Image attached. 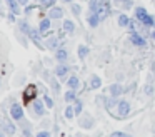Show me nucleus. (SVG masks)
Segmentation results:
<instances>
[{"instance_id":"obj_19","label":"nucleus","mask_w":155,"mask_h":137,"mask_svg":"<svg viewBox=\"0 0 155 137\" xmlns=\"http://www.w3.org/2000/svg\"><path fill=\"white\" fill-rule=\"evenodd\" d=\"M88 25L92 27V29H97L98 25H100V19H98L97 13H88V19H87Z\"/></svg>"},{"instance_id":"obj_35","label":"nucleus","mask_w":155,"mask_h":137,"mask_svg":"<svg viewBox=\"0 0 155 137\" xmlns=\"http://www.w3.org/2000/svg\"><path fill=\"white\" fill-rule=\"evenodd\" d=\"M145 94H147V95H152V94H153V84H147V87H145Z\"/></svg>"},{"instance_id":"obj_10","label":"nucleus","mask_w":155,"mask_h":137,"mask_svg":"<svg viewBox=\"0 0 155 137\" xmlns=\"http://www.w3.org/2000/svg\"><path fill=\"white\" fill-rule=\"evenodd\" d=\"M28 37H30V40L38 47V49H44V45H42V33L38 32V30L32 29V30H30V33H28Z\"/></svg>"},{"instance_id":"obj_8","label":"nucleus","mask_w":155,"mask_h":137,"mask_svg":"<svg viewBox=\"0 0 155 137\" xmlns=\"http://www.w3.org/2000/svg\"><path fill=\"white\" fill-rule=\"evenodd\" d=\"M50 25H52V20L48 19V17L42 19L40 23H38V32H40L42 35H48V32H50Z\"/></svg>"},{"instance_id":"obj_1","label":"nucleus","mask_w":155,"mask_h":137,"mask_svg":"<svg viewBox=\"0 0 155 137\" xmlns=\"http://www.w3.org/2000/svg\"><path fill=\"white\" fill-rule=\"evenodd\" d=\"M115 117L117 119H125V117L130 114V102L128 100H125V99H120L118 100V105H117V109H115Z\"/></svg>"},{"instance_id":"obj_25","label":"nucleus","mask_w":155,"mask_h":137,"mask_svg":"<svg viewBox=\"0 0 155 137\" xmlns=\"http://www.w3.org/2000/svg\"><path fill=\"white\" fill-rule=\"evenodd\" d=\"M45 47L50 50H58V39L57 37H52V39L47 40V43H45Z\"/></svg>"},{"instance_id":"obj_46","label":"nucleus","mask_w":155,"mask_h":137,"mask_svg":"<svg viewBox=\"0 0 155 137\" xmlns=\"http://www.w3.org/2000/svg\"><path fill=\"white\" fill-rule=\"evenodd\" d=\"M153 59H155V55H153Z\"/></svg>"},{"instance_id":"obj_15","label":"nucleus","mask_w":155,"mask_h":137,"mask_svg":"<svg viewBox=\"0 0 155 137\" xmlns=\"http://www.w3.org/2000/svg\"><path fill=\"white\" fill-rule=\"evenodd\" d=\"M67 87H68V90H75V92H77L78 87H80V80H78V77L77 75H70V77H68Z\"/></svg>"},{"instance_id":"obj_39","label":"nucleus","mask_w":155,"mask_h":137,"mask_svg":"<svg viewBox=\"0 0 155 137\" xmlns=\"http://www.w3.org/2000/svg\"><path fill=\"white\" fill-rule=\"evenodd\" d=\"M8 20H10V22H15V20H17V19H15V13H8Z\"/></svg>"},{"instance_id":"obj_42","label":"nucleus","mask_w":155,"mask_h":137,"mask_svg":"<svg viewBox=\"0 0 155 137\" xmlns=\"http://www.w3.org/2000/svg\"><path fill=\"white\" fill-rule=\"evenodd\" d=\"M32 10H34V5H30V7H27V9H25V12H27V13H30V12H32Z\"/></svg>"},{"instance_id":"obj_34","label":"nucleus","mask_w":155,"mask_h":137,"mask_svg":"<svg viewBox=\"0 0 155 137\" xmlns=\"http://www.w3.org/2000/svg\"><path fill=\"white\" fill-rule=\"evenodd\" d=\"M44 104H45L47 109H52V107H54V99H52L50 95H44Z\"/></svg>"},{"instance_id":"obj_44","label":"nucleus","mask_w":155,"mask_h":137,"mask_svg":"<svg viewBox=\"0 0 155 137\" xmlns=\"http://www.w3.org/2000/svg\"><path fill=\"white\" fill-rule=\"evenodd\" d=\"M0 137H7V134H4L2 130H0Z\"/></svg>"},{"instance_id":"obj_26","label":"nucleus","mask_w":155,"mask_h":137,"mask_svg":"<svg viewBox=\"0 0 155 137\" xmlns=\"http://www.w3.org/2000/svg\"><path fill=\"white\" fill-rule=\"evenodd\" d=\"M77 53H78V59L80 60H84V59H87V55H88V47L87 45H78V50H77Z\"/></svg>"},{"instance_id":"obj_20","label":"nucleus","mask_w":155,"mask_h":137,"mask_svg":"<svg viewBox=\"0 0 155 137\" xmlns=\"http://www.w3.org/2000/svg\"><path fill=\"white\" fill-rule=\"evenodd\" d=\"M5 2H7L8 10H10L12 13H15V15H18V13H20V5H18L17 0H5Z\"/></svg>"},{"instance_id":"obj_30","label":"nucleus","mask_w":155,"mask_h":137,"mask_svg":"<svg viewBox=\"0 0 155 137\" xmlns=\"http://www.w3.org/2000/svg\"><path fill=\"white\" fill-rule=\"evenodd\" d=\"M40 7H44V9H54L55 7V0H40Z\"/></svg>"},{"instance_id":"obj_9","label":"nucleus","mask_w":155,"mask_h":137,"mask_svg":"<svg viewBox=\"0 0 155 137\" xmlns=\"http://www.w3.org/2000/svg\"><path fill=\"white\" fill-rule=\"evenodd\" d=\"M124 92H125V89H124V85H120V84H112V85L108 87V94H110V97H115V99H118Z\"/></svg>"},{"instance_id":"obj_14","label":"nucleus","mask_w":155,"mask_h":137,"mask_svg":"<svg viewBox=\"0 0 155 137\" xmlns=\"http://www.w3.org/2000/svg\"><path fill=\"white\" fill-rule=\"evenodd\" d=\"M64 17V10L60 7H54V9L48 10V19L50 20H60Z\"/></svg>"},{"instance_id":"obj_31","label":"nucleus","mask_w":155,"mask_h":137,"mask_svg":"<svg viewBox=\"0 0 155 137\" xmlns=\"http://www.w3.org/2000/svg\"><path fill=\"white\" fill-rule=\"evenodd\" d=\"M115 3H118L120 7H124V9H132V0H114Z\"/></svg>"},{"instance_id":"obj_33","label":"nucleus","mask_w":155,"mask_h":137,"mask_svg":"<svg viewBox=\"0 0 155 137\" xmlns=\"http://www.w3.org/2000/svg\"><path fill=\"white\" fill-rule=\"evenodd\" d=\"M18 25H20V30L25 33V35H28V33H30V30H32V29H30V25H28L27 22H20Z\"/></svg>"},{"instance_id":"obj_5","label":"nucleus","mask_w":155,"mask_h":137,"mask_svg":"<svg viewBox=\"0 0 155 137\" xmlns=\"http://www.w3.org/2000/svg\"><path fill=\"white\" fill-rule=\"evenodd\" d=\"M37 85H34V84H30V85H27V89L24 90V99L27 100V102H34L35 99H37Z\"/></svg>"},{"instance_id":"obj_23","label":"nucleus","mask_w":155,"mask_h":137,"mask_svg":"<svg viewBox=\"0 0 155 137\" xmlns=\"http://www.w3.org/2000/svg\"><path fill=\"white\" fill-rule=\"evenodd\" d=\"M62 27H64V32H67V33H74L75 32V23L74 22H72V20H64V25H62Z\"/></svg>"},{"instance_id":"obj_41","label":"nucleus","mask_w":155,"mask_h":137,"mask_svg":"<svg viewBox=\"0 0 155 137\" xmlns=\"http://www.w3.org/2000/svg\"><path fill=\"white\" fill-rule=\"evenodd\" d=\"M148 37H150V39L155 42V30H152V32H150V35H148Z\"/></svg>"},{"instance_id":"obj_11","label":"nucleus","mask_w":155,"mask_h":137,"mask_svg":"<svg viewBox=\"0 0 155 137\" xmlns=\"http://www.w3.org/2000/svg\"><path fill=\"white\" fill-rule=\"evenodd\" d=\"M32 109H34V112L37 114V115H44V114H45V104H44V100L35 99L34 102H32Z\"/></svg>"},{"instance_id":"obj_7","label":"nucleus","mask_w":155,"mask_h":137,"mask_svg":"<svg viewBox=\"0 0 155 137\" xmlns=\"http://www.w3.org/2000/svg\"><path fill=\"white\" fill-rule=\"evenodd\" d=\"M78 124H80L84 129H92V127H94V124H95V120H94V117H92L90 114H82Z\"/></svg>"},{"instance_id":"obj_24","label":"nucleus","mask_w":155,"mask_h":137,"mask_svg":"<svg viewBox=\"0 0 155 137\" xmlns=\"http://www.w3.org/2000/svg\"><path fill=\"white\" fill-rule=\"evenodd\" d=\"M105 0H90V5H88V10H90V13H97L98 7L104 3Z\"/></svg>"},{"instance_id":"obj_3","label":"nucleus","mask_w":155,"mask_h":137,"mask_svg":"<svg viewBox=\"0 0 155 137\" xmlns=\"http://www.w3.org/2000/svg\"><path fill=\"white\" fill-rule=\"evenodd\" d=\"M130 43L135 45V47H138V49L147 47V40H145V37L142 35V33H138V32H132L130 33Z\"/></svg>"},{"instance_id":"obj_2","label":"nucleus","mask_w":155,"mask_h":137,"mask_svg":"<svg viewBox=\"0 0 155 137\" xmlns=\"http://www.w3.org/2000/svg\"><path fill=\"white\" fill-rule=\"evenodd\" d=\"M110 13H112V9H110V0H105V2L102 3L100 7H98V10H97V15H98V19H100V22L107 20L108 17H110Z\"/></svg>"},{"instance_id":"obj_40","label":"nucleus","mask_w":155,"mask_h":137,"mask_svg":"<svg viewBox=\"0 0 155 137\" xmlns=\"http://www.w3.org/2000/svg\"><path fill=\"white\" fill-rule=\"evenodd\" d=\"M17 2H18V5H27L28 0H17Z\"/></svg>"},{"instance_id":"obj_36","label":"nucleus","mask_w":155,"mask_h":137,"mask_svg":"<svg viewBox=\"0 0 155 137\" xmlns=\"http://www.w3.org/2000/svg\"><path fill=\"white\" fill-rule=\"evenodd\" d=\"M35 137H50V132H47V130H42V132H38Z\"/></svg>"},{"instance_id":"obj_32","label":"nucleus","mask_w":155,"mask_h":137,"mask_svg":"<svg viewBox=\"0 0 155 137\" xmlns=\"http://www.w3.org/2000/svg\"><path fill=\"white\" fill-rule=\"evenodd\" d=\"M70 10H72V13H74V15H80L82 7L78 5V3H70Z\"/></svg>"},{"instance_id":"obj_37","label":"nucleus","mask_w":155,"mask_h":137,"mask_svg":"<svg viewBox=\"0 0 155 137\" xmlns=\"http://www.w3.org/2000/svg\"><path fill=\"white\" fill-rule=\"evenodd\" d=\"M22 134H24V137H32L30 129H28V127H25V130H22Z\"/></svg>"},{"instance_id":"obj_21","label":"nucleus","mask_w":155,"mask_h":137,"mask_svg":"<svg viewBox=\"0 0 155 137\" xmlns=\"http://www.w3.org/2000/svg\"><path fill=\"white\" fill-rule=\"evenodd\" d=\"M105 109L108 110V112H112L114 109H117V105H118V99H115V97H112V99H105Z\"/></svg>"},{"instance_id":"obj_18","label":"nucleus","mask_w":155,"mask_h":137,"mask_svg":"<svg viewBox=\"0 0 155 137\" xmlns=\"http://www.w3.org/2000/svg\"><path fill=\"white\" fill-rule=\"evenodd\" d=\"M100 87H102V79H100V77H97V75H92L90 77V82H88V89L97 90V89H100Z\"/></svg>"},{"instance_id":"obj_16","label":"nucleus","mask_w":155,"mask_h":137,"mask_svg":"<svg viewBox=\"0 0 155 137\" xmlns=\"http://www.w3.org/2000/svg\"><path fill=\"white\" fill-rule=\"evenodd\" d=\"M134 13H135V20H137V22H140V23L143 22L145 17L148 15V12L143 9V7H137V9L134 10Z\"/></svg>"},{"instance_id":"obj_13","label":"nucleus","mask_w":155,"mask_h":137,"mask_svg":"<svg viewBox=\"0 0 155 137\" xmlns=\"http://www.w3.org/2000/svg\"><path fill=\"white\" fill-rule=\"evenodd\" d=\"M55 59H57L58 63H65L68 60V52L64 49V47H60L58 50H55Z\"/></svg>"},{"instance_id":"obj_12","label":"nucleus","mask_w":155,"mask_h":137,"mask_svg":"<svg viewBox=\"0 0 155 137\" xmlns=\"http://www.w3.org/2000/svg\"><path fill=\"white\" fill-rule=\"evenodd\" d=\"M68 72H70V67H68L67 63H58V65L55 67V75H57L58 79H64V77H67Z\"/></svg>"},{"instance_id":"obj_45","label":"nucleus","mask_w":155,"mask_h":137,"mask_svg":"<svg viewBox=\"0 0 155 137\" xmlns=\"http://www.w3.org/2000/svg\"><path fill=\"white\" fill-rule=\"evenodd\" d=\"M64 2H65V3H72V0H64Z\"/></svg>"},{"instance_id":"obj_27","label":"nucleus","mask_w":155,"mask_h":137,"mask_svg":"<svg viewBox=\"0 0 155 137\" xmlns=\"http://www.w3.org/2000/svg\"><path fill=\"white\" fill-rule=\"evenodd\" d=\"M142 25H143V27H148V29H153V27H155V17L148 13V15L145 17V20L142 22Z\"/></svg>"},{"instance_id":"obj_4","label":"nucleus","mask_w":155,"mask_h":137,"mask_svg":"<svg viewBox=\"0 0 155 137\" xmlns=\"http://www.w3.org/2000/svg\"><path fill=\"white\" fill-rule=\"evenodd\" d=\"M0 129H2V132H4V134H7V135H14L15 130H17V127H15V124L10 122V120L0 119Z\"/></svg>"},{"instance_id":"obj_29","label":"nucleus","mask_w":155,"mask_h":137,"mask_svg":"<svg viewBox=\"0 0 155 137\" xmlns=\"http://www.w3.org/2000/svg\"><path fill=\"white\" fill-rule=\"evenodd\" d=\"M74 117H75L74 105H67L65 107V119H74Z\"/></svg>"},{"instance_id":"obj_43","label":"nucleus","mask_w":155,"mask_h":137,"mask_svg":"<svg viewBox=\"0 0 155 137\" xmlns=\"http://www.w3.org/2000/svg\"><path fill=\"white\" fill-rule=\"evenodd\" d=\"M122 137H134V135H130V134H125V132H124V135H122Z\"/></svg>"},{"instance_id":"obj_22","label":"nucleus","mask_w":155,"mask_h":137,"mask_svg":"<svg viewBox=\"0 0 155 137\" xmlns=\"http://www.w3.org/2000/svg\"><path fill=\"white\" fill-rule=\"evenodd\" d=\"M64 100L67 104H74L75 100H77V92H75V90H67V92L64 94Z\"/></svg>"},{"instance_id":"obj_6","label":"nucleus","mask_w":155,"mask_h":137,"mask_svg":"<svg viewBox=\"0 0 155 137\" xmlns=\"http://www.w3.org/2000/svg\"><path fill=\"white\" fill-rule=\"evenodd\" d=\"M10 117L14 120H22L24 119V109H22V105L20 104H12L10 105Z\"/></svg>"},{"instance_id":"obj_17","label":"nucleus","mask_w":155,"mask_h":137,"mask_svg":"<svg viewBox=\"0 0 155 137\" xmlns=\"http://www.w3.org/2000/svg\"><path fill=\"white\" fill-rule=\"evenodd\" d=\"M117 23H118L120 27H124V29H128V25L132 23V20H130V17H128L127 13H120V15H118Z\"/></svg>"},{"instance_id":"obj_38","label":"nucleus","mask_w":155,"mask_h":137,"mask_svg":"<svg viewBox=\"0 0 155 137\" xmlns=\"http://www.w3.org/2000/svg\"><path fill=\"white\" fill-rule=\"evenodd\" d=\"M124 135V132H118V130H115V132L110 134V137H122Z\"/></svg>"},{"instance_id":"obj_28","label":"nucleus","mask_w":155,"mask_h":137,"mask_svg":"<svg viewBox=\"0 0 155 137\" xmlns=\"http://www.w3.org/2000/svg\"><path fill=\"white\" fill-rule=\"evenodd\" d=\"M74 110H75V115H82L84 114V104H82L80 99H77L74 102Z\"/></svg>"}]
</instances>
